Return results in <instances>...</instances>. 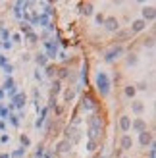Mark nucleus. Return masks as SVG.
I'll return each instance as SVG.
<instances>
[{"label": "nucleus", "mask_w": 156, "mask_h": 158, "mask_svg": "<svg viewBox=\"0 0 156 158\" xmlns=\"http://www.w3.org/2000/svg\"><path fill=\"white\" fill-rule=\"evenodd\" d=\"M12 87H15V81H14V77H12V75H6L4 83H2V91L6 93V91H10Z\"/></svg>", "instance_id": "a878e982"}, {"label": "nucleus", "mask_w": 156, "mask_h": 158, "mask_svg": "<svg viewBox=\"0 0 156 158\" xmlns=\"http://www.w3.org/2000/svg\"><path fill=\"white\" fill-rule=\"evenodd\" d=\"M15 94H18V87H12L10 91H6V93H4V97H8V98H14Z\"/></svg>", "instance_id": "4c0bfd02"}, {"label": "nucleus", "mask_w": 156, "mask_h": 158, "mask_svg": "<svg viewBox=\"0 0 156 158\" xmlns=\"http://www.w3.org/2000/svg\"><path fill=\"white\" fill-rule=\"evenodd\" d=\"M123 94H125V98H135V94H137V89H135V85H125L123 87Z\"/></svg>", "instance_id": "5701e85b"}, {"label": "nucleus", "mask_w": 156, "mask_h": 158, "mask_svg": "<svg viewBox=\"0 0 156 158\" xmlns=\"http://www.w3.org/2000/svg\"><path fill=\"white\" fill-rule=\"evenodd\" d=\"M60 93H62V81L54 77V79H52V83H50V98H56Z\"/></svg>", "instance_id": "dca6fc26"}, {"label": "nucleus", "mask_w": 156, "mask_h": 158, "mask_svg": "<svg viewBox=\"0 0 156 158\" xmlns=\"http://www.w3.org/2000/svg\"><path fill=\"white\" fill-rule=\"evenodd\" d=\"M141 46H143V48H152V46H154V35H150L149 39H143Z\"/></svg>", "instance_id": "c756f323"}, {"label": "nucleus", "mask_w": 156, "mask_h": 158, "mask_svg": "<svg viewBox=\"0 0 156 158\" xmlns=\"http://www.w3.org/2000/svg\"><path fill=\"white\" fill-rule=\"evenodd\" d=\"M6 64H8V58H6V56H2V54H0V66L4 68Z\"/></svg>", "instance_id": "49530a36"}, {"label": "nucleus", "mask_w": 156, "mask_h": 158, "mask_svg": "<svg viewBox=\"0 0 156 158\" xmlns=\"http://www.w3.org/2000/svg\"><path fill=\"white\" fill-rule=\"evenodd\" d=\"M114 156H116V158H121V156H123V152L120 151V148H116V151H114Z\"/></svg>", "instance_id": "de8ad7c7"}, {"label": "nucleus", "mask_w": 156, "mask_h": 158, "mask_svg": "<svg viewBox=\"0 0 156 158\" xmlns=\"http://www.w3.org/2000/svg\"><path fill=\"white\" fill-rule=\"evenodd\" d=\"M46 114H48V108H43V110H41V118H37V122H35V127H37V129L43 127V123H44V120H46Z\"/></svg>", "instance_id": "bb28decb"}, {"label": "nucleus", "mask_w": 156, "mask_h": 158, "mask_svg": "<svg viewBox=\"0 0 156 158\" xmlns=\"http://www.w3.org/2000/svg\"><path fill=\"white\" fill-rule=\"evenodd\" d=\"M118 127H120V131H121V133L131 131V116L121 114V116H120V120H118Z\"/></svg>", "instance_id": "9d476101"}, {"label": "nucleus", "mask_w": 156, "mask_h": 158, "mask_svg": "<svg viewBox=\"0 0 156 158\" xmlns=\"http://www.w3.org/2000/svg\"><path fill=\"white\" fill-rule=\"evenodd\" d=\"M25 39H27V43H29V44H35V43L39 41V35H37L35 31H33V33H29V35H25Z\"/></svg>", "instance_id": "473e14b6"}, {"label": "nucleus", "mask_w": 156, "mask_h": 158, "mask_svg": "<svg viewBox=\"0 0 156 158\" xmlns=\"http://www.w3.org/2000/svg\"><path fill=\"white\" fill-rule=\"evenodd\" d=\"M73 98H75V89H73V87H68V89H64V102H68V104H69Z\"/></svg>", "instance_id": "393cba45"}, {"label": "nucleus", "mask_w": 156, "mask_h": 158, "mask_svg": "<svg viewBox=\"0 0 156 158\" xmlns=\"http://www.w3.org/2000/svg\"><path fill=\"white\" fill-rule=\"evenodd\" d=\"M23 156H25V148H18L10 154V158H23Z\"/></svg>", "instance_id": "72a5a7b5"}, {"label": "nucleus", "mask_w": 156, "mask_h": 158, "mask_svg": "<svg viewBox=\"0 0 156 158\" xmlns=\"http://www.w3.org/2000/svg\"><path fill=\"white\" fill-rule=\"evenodd\" d=\"M79 77H81V83L87 85V77H89V60H87V58H85V60H83V64H81Z\"/></svg>", "instance_id": "6ab92c4d"}, {"label": "nucleus", "mask_w": 156, "mask_h": 158, "mask_svg": "<svg viewBox=\"0 0 156 158\" xmlns=\"http://www.w3.org/2000/svg\"><path fill=\"white\" fill-rule=\"evenodd\" d=\"M43 156H44V145L41 143L37 147V151H35V158H43Z\"/></svg>", "instance_id": "c9c22d12"}, {"label": "nucleus", "mask_w": 156, "mask_h": 158, "mask_svg": "<svg viewBox=\"0 0 156 158\" xmlns=\"http://www.w3.org/2000/svg\"><path fill=\"white\" fill-rule=\"evenodd\" d=\"M131 129L135 133H141V131H146V122L143 118H135V120H131Z\"/></svg>", "instance_id": "4468645a"}, {"label": "nucleus", "mask_w": 156, "mask_h": 158, "mask_svg": "<svg viewBox=\"0 0 156 158\" xmlns=\"http://www.w3.org/2000/svg\"><path fill=\"white\" fill-rule=\"evenodd\" d=\"M64 139L69 141L72 145L79 143V141H81V129H79V127H73V125L68 123L66 127H64Z\"/></svg>", "instance_id": "39448f33"}, {"label": "nucleus", "mask_w": 156, "mask_h": 158, "mask_svg": "<svg viewBox=\"0 0 156 158\" xmlns=\"http://www.w3.org/2000/svg\"><path fill=\"white\" fill-rule=\"evenodd\" d=\"M135 89H137V91H146V89H149V83H146V81H141V83L135 85Z\"/></svg>", "instance_id": "ea45409f"}, {"label": "nucleus", "mask_w": 156, "mask_h": 158, "mask_svg": "<svg viewBox=\"0 0 156 158\" xmlns=\"http://www.w3.org/2000/svg\"><path fill=\"white\" fill-rule=\"evenodd\" d=\"M98 147H100V141H87V151L89 152H95Z\"/></svg>", "instance_id": "2f4dec72"}, {"label": "nucleus", "mask_w": 156, "mask_h": 158, "mask_svg": "<svg viewBox=\"0 0 156 158\" xmlns=\"http://www.w3.org/2000/svg\"><path fill=\"white\" fill-rule=\"evenodd\" d=\"M12 72H14V66L8 62V64L4 66V73H6V75H12Z\"/></svg>", "instance_id": "a19ab883"}, {"label": "nucleus", "mask_w": 156, "mask_h": 158, "mask_svg": "<svg viewBox=\"0 0 156 158\" xmlns=\"http://www.w3.org/2000/svg\"><path fill=\"white\" fill-rule=\"evenodd\" d=\"M0 131H6V123L2 120H0Z\"/></svg>", "instance_id": "8fccbe9b"}, {"label": "nucleus", "mask_w": 156, "mask_h": 158, "mask_svg": "<svg viewBox=\"0 0 156 158\" xmlns=\"http://www.w3.org/2000/svg\"><path fill=\"white\" fill-rule=\"evenodd\" d=\"M145 110H146V106H145L143 100H133V102H131V112H133L135 116H141Z\"/></svg>", "instance_id": "a211bd4d"}, {"label": "nucleus", "mask_w": 156, "mask_h": 158, "mask_svg": "<svg viewBox=\"0 0 156 158\" xmlns=\"http://www.w3.org/2000/svg\"><path fill=\"white\" fill-rule=\"evenodd\" d=\"M121 158H131V156H121Z\"/></svg>", "instance_id": "5fc2aeb1"}, {"label": "nucleus", "mask_w": 156, "mask_h": 158, "mask_svg": "<svg viewBox=\"0 0 156 158\" xmlns=\"http://www.w3.org/2000/svg\"><path fill=\"white\" fill-rule=\"evenodd\" d=\"M29 60H31V54L29 52H23L21 54V62H29Z\"/></svg>", "instance_id": "c03bdc74"}, {"label": "nucleus", "mask_w": 156, "mask_h": 158, "mask_svg": "<svg viewBox=\"0 0 156 158\" xmlns=\"http://www.w3.org/2000/svg\"><path fill=\"white\" fill-rule=\"evenodd\" d=\"M123 54H125V46L123 44H112L110 48L104 52V60L108 62V64H112V62H116L118 58H121Z\"/></svg>", "instance_id": "20e7f679"}, {"label": "nucleus", "mask_w": 156, "mask_h": 158, "mask_svg": "<svg viewBox=\"0 0 156 158\" xmlns=\"http://www.w3.org/2000/svg\"><path fill=\"white\" fill-rule=\"evenodd\" d=\"M50 23H52L50 18H46L44 14H37V25H39V27H44V29H46Z\"/></svg>", "instance_id": "4be33fe9"}, {"label": "nucleus", "mask_w": 156, "mask_h": 158, "mask_svg": "<svg viewBox=\"0 0 156 158\" xmlns=\"http://www.w3.org/2000/svg\"><path fill=\"white\" fill-rule=\"evenodd\" d=\"M68 75H69V68H68V66H60L58 72H56V79L64 81V79H68Z\"/></svg>", "instance_id": "b1692460"}, {"label": "nucleus", "mask_w": 156, "mask_h": 158, "mask_svg": "<svg viewBox=\"0 0 156 158\" xmlns=\"http://www.w3.org/2000/svg\"><path fill=\"white\" fill-rule=\"evenodd\" d=\"M12 104H14V108H18V110L25 108V104H27V94H25V93H18V94L12 98Z\"/></svg>", "instance_id": "f8f14e48"}, {"label": "nucleus", "mask_w": 156, "mask_h": 158, "mask_svg": "<svg viewBox=\"0 0 156 158\" xmlns=\"http://www.w3.org/2000/svg\"><path fill=\"white\" fill-rule=\"evenodd\" d=\"M19 31H21L19 35H23V37H25V35H29V33H33V27H31L29 23H25V21H21V23H19Z\"/></svg>", "instance_id": "c85d7f7f"}, {"label": "nucleus", "mask_w": 156, "mask_h": 158, "mask_svg": "<svg viewBox=\"0 0 156 158\" xmlns=\"http://www.w3.org/2000/svg\"><path fill=\"white\" fill-rule=\"evenodd\" d=\"M35 77L39 79V81H41V79H43V73H41V72H39V69H37V72H35Z\"/></svg>", "instance_id": "09e8293b"}, {"label": "nucleus", "mask_w": 156, "mask_h": 158, "mask_svg": "<svg viewBox=\"0 0 156 158\" xmlns=\"http://www.w3.org/2000/svg\"><path fill=\"white\" fill-rule=\"evenodd\" d=\"M19 143L23 145V148H25V147H29V145H31V139H29L27 135H19Z\"/></svg>", "instance_id": "e433bc0d"}, {"label": "nucleus", "mask_w": 156, "mask_h": 158, "mask_svg": "<svg viewBox=\"0 0 156 158\" xmlns=\"http://www.w3.org/2000/svg\"><path fill=\"white\" fill-rule=\"evenodd\" d=\"M0 37H2V41H8V39H10V29L0 27Z\"/></svg>", "instance_id": "f704fd0d"}, {"label": "nucleus", "mask_w": 156, "mask_h": 158, "mask_svg": "<svg viewBox=\"0 0 156 158\" xmlns=\"http://www.w3.org/2000/svg\"><path fill=\"white\" fill-rule=\"evenodd\" d=\"M145 29H146V21H143V19H135L133 23H131V27H129V33L135 35V33H141V31H145Z\"/></svg>", "instance_id": "2eb2a0df"}, {"label": "nucleus", "mask_w": 156, "mask_h": 158, "mask_svg": "<svg viewBox=\"0 0 156 158\" xmlns=\"http://www.w3.org/2000/svg\"><path fill=\"white\" fill-rule=\"evenodd\" d=\"M0 158H10V154H6V152H2V154H0Z\"/></svg>", "instance_id": "864d4df0"}, {"label": "nucleus", "mask_w": 156, "mask_h": 158, "mask_svg": "<svg viewBox=\"0 0 156 158\" xmlns=\"http://www.w3.org/2000/svg\"><path fill=\"white\" fill-rule=\"evenodd\" d=\"M95 87H96V93L100 94V97H108L112 91V79L110 75H108L104 69H98L96 75H95Z\"/></svg>", "instance_id": "f03ea898"}, {"label": "nucleus", "mask_w": 156, "mask_h": 158, "mask_svg": "<svg viewBox=\"0 0 156 158\" xmlns=\"http://www.w3.org/2000/svg\"><path fill=\"white\" fill-rule=\"evenodd\" d=\"M77 8H79V14L85 15V18L95 15V10H92V4L91 2H79V4H77Z\"/></svg>", "instance_id": "ddd939ff"}, {"label": "nucleus", "mask_w": 156, "mask_h": 158, "mask_svg": "<svg viewBox=\"0 0 156 158\" xmlns=\"http://www.w3.org/2000/svg\"><path fill=\"white\" fill-rule=\"evenodd\" d=\"M77 110H79V112H81V110H85V112H96V110H98V102H96V98L92 97L91 93H83Z\"/></svg>", "instance_id": "7ed1b4c3"}, {"label": "nucleus", "mask_w": 156, "mask_h": 158, "mask_svg": "<svg viewBox=\"0 0 156 158\" xmlns=\"http://www.w3.org/2000/svg\"><path fill=\"white\" fill-rule=\"evenodd\" d=\"M2 100H4V91L0 89V102H2Z\"/></svg>", "instance_id": "603ef678"}, {"label": "nucleus", "mask_w": 156, "mask_h": 158, "mask_svg": "<svg viewBox=\"0 0 156 158\" xmlns=\"http://www.w3.org/2000/svg\"><path fill=\"white\" fill-rule=\"evenodd\" d=\"M43 158H52V151H48V152H46V154H44Z\"/></svg>", "instance_id": "3c124183"}, {"label": "nucleus", "mask_w": 156, "mask_h": 158, "mask_svg": "<svg viewBox=\"0 0 156 158\" xmlns=\"http://www.w3.org/2000/svg\"><path fill=\"white\" fill-rule=\"evenodd\" d=\"M35 62H37V66H39V68H46V66L50 64V62H48V58H46V54H44V52H39L37 56H35Z\"/></svg>", "instance_id": "412c9836"}, {"label": "nucleus", "mask_w": 156, "mask_h": 158, "mask_svg": "<svg viewBox=\"0 0 156 158\" xmlns=\"http://www.w3.org/2000/svg\"><path fill=\"white\" fill-rule=\"evenodd\" d=\"M131 37H133V35L129 33V29H120L118 33H116V39H114V41L118 43V44H123V43H125L127 39H131Z\"/></svg>", "instance_id": "f3484780"}, {"label": "nucleus", "mask_w": 156, "mask_h": 158, "mask_svg": "<svg viewBox=\"0 0 156 158\" xmlns=\"http://www.w3.org/2000/svg\"><path fill=\"white\" fill-rule=\"evenodd\" d=\"M139 64V54L137 52H127V56H125V66H137Z\"/></svg>", "instance_id": "aec40b11"}, {"label": "nucleus", "mask_w": 156, "mask_h": 158, "mask_svg": "<svg viewBox=\"0 0 156 158\" xmlns=\"http://www.w3.org/2000/svg\"><path fill=\"white\" fill-rule=\"evenodd\" d=\"M133 145H135V141H133V137L129 135V133H123V135L120 137V151L121 152H127V151H131L133 148Z\"/></svg>", "instance_id": "0eeeda50"}, {"label": "nucleus", "mask_w": 156, "mask_h": 158, "mask_svg": "<svg viewBox=\"0 0 156 158\" xmlns=\"http://www.w3.org/2000/svg\"><path fill=\"white\" fill-rule=\"evenodd\" d=\"M6 120H10V123L14 125V127H19V118H18V114H8V118H6Z\"/></svg>", "instance_id": "7c9ffc66"}, {"label": "nucleus", "mask_w": 156, "mask_h": 158, "mask_svg": "<svg viewBox=\"0 0 156 158\" xmlns=\"http://www.w3.org/2000/svg\"><path fill=\"white\" fill-rule=\"evenodd\" d=\"M0 48H2V43H0Z\"/></svg>", "instance_id": "6e6d98bb"}, {"label": "nucleus", "mask_w": 156, "mask_h": 158, "mask_svg": "<svg viewBox=\"0 0 156 158\" xmlns=\"http://www.w3.org/2000/svg\"><path fill=\"white\" fill-rule=\"evenodd\" d=\"M56 72H58V66H56V64H48V66L44 68L46 77H56Z\"/></svg>", "instance_id": "cd10ccee"}, {"label": "nucleus", "mask_w": 156, "mask_h": 158, "mask_svg": "<svg viewBox=\"0 0 156 158\" xmlns=\"http://www.w3.org/2000/svg\"><path fill=\"white\" fill-rule=\"evenodd\" d=\"M0 143H2V145H6V143H10V135H6V133H4V135L0 137Z\"/></svg>", "instance_id": "37998d69"}, {"label": "nucleus", "mask_w": 156, "mask_h": 158, "mask_svg": "<svg viewBox=\"0 0 156 158\" xmlns=\"http://www.w3.org/2000/svg\"><path fill=\"white\" fill-rule=\"evenodd\" d=\"M154 141V137H152V133L146 129V131H141L139 133V145H141L143 148H146V147H150V143Z\"/></svg>", "instance_id": "9b49d317"}, {"label": "nucleus", "mask_w": 156, "mask_h": 158, "mask_svg": "<svg viewBox=\"0 0 156 158\" xmlns=\"http://www.w3.org/2000/svg\"><path fill=\"white\" fill-rule=\"evenodd\" d=\"M72 148H73V145L69 143V141L60 139L56 143V151H54V154H68V152H72Z\"/></svg>", "instance_id": "6e6552de"}, {"label": "nucleus", "mask_w": 156, "mask_h": 158, "mask_svg": "<svg viewBox=\"0 0 156 158\" xmlns=\"http://www.w3.org/2000/svg\"><path fill=\"white\" fill-rule=\"evenodd\" d=\"M0 43H2V48H4V50H10V48H12V43H10V41H0Z\"/></svg>", "instance_id": "79ce46f5"}, {"label": "nucleus", "mask_w": 156, "mask_h": 158, "mask_svg": "<svg viewBox=\"0 0 156 158\" xmlns=\"http://www.w3.org/2000/svg\"><path fill=\"white\" fill-rule=\"evenodd\" d=\"M104 29L108 31V33H118L120 31V19L116 18V15H108V18H104Z\"/></svg>", "instance_id": "423d86ee"}, {"label": "nucleus", "mask_w": 156, "mask_h": 158, "mask_svg": "<svg viewBox=\"0 0 156 158\" xmlns=\"http://www.w3.org/2000/svg\"><path fill=\"white\" fill-rule=\"evenodd\" d=\"M12 41H14V43H21V35H19V33L12 35Z\"/></svg>", "instance_id": "a18cd8bd"}, {"label": "nucleus", "mask_w": 156, "mask_h": 158, "mask_svg": "<svg viewBox=\"0 0 156 158\" xmlns=\"http://www.w3.org/2000/svg\"><path fill=\"white\" fill-rule=\"evenodd\" d=\"M95 21H96V25H102V23H104V14L102 12L95 14Z\"/></svg>", "instance_id": "58836bf2"}, {"label": "nucleus", "mask_w": 156, "mask_h": 158, "mask_svg": "<svg viewBox=\"0 0 156 158\" xmlns=\"http://www.w3.org/2000/svg\"><path fill=\"white\" fill-rule=\"evenodd\" d=\"M87 125H89L87 139L89 141H100L102 131H104V118H102V114H98V110H96V112H92L87 118Z\"/></svg>", "instance_id": "f257e3e1"}, {"label": "nucleus", "mask_w": 156, "mask_h": 158, "mask_svg": "<svg viewBox=\"0 0 156 158\" xmlns=\"http://www.w3.org/2000/svg\"><path fill=\"white\" fill-rule=\"evenodd\" d=\"M100 158H104V156H100Z\"/></svg>", "instance_id": "4d7b16f0"}, {"label": "nucleus", "mask_w": 156, "mask_h": 158, "mask_svg": "<svg viewBox=\"0 0 156 158\" xmlns=\"http://www.w3.org/2000/svg\"><path fill=\"white\" fill-rule=\"evenodd\" d=\"M141 19L143 21H154L156 19V8L154 6H145L141 10Z\"/></svg>", "instance_id": "1a4fd4ad"}]
</instances>
